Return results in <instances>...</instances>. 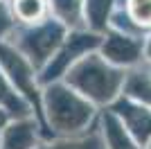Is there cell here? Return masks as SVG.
Returning <instances> with one entry per match:
<instances>
[{
	"label": "cell",
	"instance_id": "cell-1",
	"mask_svg": "<svg viewBox=\"0 0 151 149\" xmlns=\"http://www.w3.org/2000/svg\"><path fill=\"white\" fill-rule=\"evenodd\" d=\"M65 72L68 86L93 104H111L122 90L124 81V72L99 54H86Z\"/></svg>",
	"mask_w": 151,
	"mask_h": 149
},
{
	"label": "cell",
	"instance_id": "cell-2",
	"mask_svg": "<svg viewBox=\"0 0 151 149\" xmlns=\"http://www.w3.org/2000/svg\"><path fill=\"white\" fill-rule=\"evenodd\" d=\"M45 93H47L45 95V111H47V120L54 127V131L65 133V136H75L88 127L95 113L93 102L79 95L75 88L59 86V84L50 86Z\"/></svg>",
	"mask_w": 151,
	"mask_h": 149
},
{
	"label": "cell",
	"instance_id": "cell-3",
	"mask_svg": "<svg viewBox=\"0 0 151 149\" xmlns=\"http://www.w3.org/2000/svg\"><path fill=\"white\" fill-rule=\"evenodd\" d=\"M9 32H12V41L9 43L32 63L34 70L43 68L45 61L57 52V48L65 38V25L59 23V20L34 23V27L9 30Z\"/></svg>",
	"mask_w": 151,
	"mask_h": 149
},
{
	"label": "cell",
	"instance_id": "cell-4",
	"mask_svg": "<svg viewBox=\"0 0 151 149\" xmlns=\"http://www.w3.org/2000/svg\"><path fill=\"white\" fill-rule=\"evenodd\" d=\"M0 68L7 74V79L14 84V88L34 108V115L45 124L43 104H41V93H38V81L34 77V68L12 43H5V41H0Z\"/></svg>",
	"mask_w": 151,
	"mask_h": 149
},
{
	"label": "cell",
	"instance_id": "cell-5",
	"mask_svg": "<svg viewBox=\"0 0 151 149\" xmlns=\"http://www.w3.org/2000/svg\"><path fill=\"white\" fill-rule=\"evenodd\" d=\"M101 38L97 36V32H81L77 30L72 32L68 38H63L61 45H59V52L57 54H52L47 61H45V66L41 70H43V74L38 77V81L41 84H52L54 79H59V77H63L65 74V70H68V66H72V63L79 59L81 54H86V52H90V50L99 48Z\"/></svg>",
	"mask_w": 151,
	"mask_h": 149
},
{
	"label": "cell",
	"instance_id": "cell-6",
	"mask_svg": "<svg viewBox=\"0 0 151 149\" xmlns=\"http://www.w3.org/2000/svg\"><path fill=\"white\" fill-rule=\"evenodd\" d=\"M101 56L113 66H135L142 61V41L133 34L124 32H108L101 41Z\"/></svg>",
	"mask_w": 151,
	"mask_h": 149
},
{
	"label": "cell",
	"instance_id": "cell-7",
	"mask_svg": "<svg viewBox=\"0 0 151 149\" xmlns=\"http://www.w3.org/2000/svg\"><path fill=\"white\" fill-rule=\"evenodd\" d=\"M113 113L124 120L131 138L140 147L151 140V111L149 108H145V106H140V104H133L131 99L124 95V99H120L113 106Z\"/></svg>",
	"mask_w": 151,
	"mask_h": 149
},
{
	"label": "cell",
	"instance_id": "cell-8",
	"mask_svg": "<svg viewBox=\"0 0 151 149\" xmlns=\"http://www.w3.org/2000/svg\"><path fill=\"white\" fill-rule=\"evenodd\" d=\"M36 122L32 118H20L16 122L9 120L2 136H0V149H34L36 147Z\"/></svg>",
	"mask_w": 151,
	"mask_h": 149
},
{
	"label": "cell",
	"instance_id": "cell-9",
	"mask_svg": "<svg viewBox=\"0 0 151 149\" xmlns=\"http://www.w3.org/2000/svg\"><path fill=\"white\" fill-rule=\"evenodd\" d=\"M124 95L129 99H135L140 104L151 106V63H135L129 74H124L122 81Z\"/></svg>",
	"mask_w": 151,
	"mask_h": 149
},
{
	"label": "cell",
	"instance_id": "cell-10",
	"mask_svg": "<svg viewBox=\"0 0 151 149\" xmlns=\"http://www.w3.org/2000/svg\"><path fill=\"white\" fill-rule=\"evenodd\" d=\"M0 108H5L14 120L29 118V104H27V99L14 88V84L7 79L2 68H0Z\"/></svg>",
	"mask_w": 151,
	"mask_h": 149
},
{
	"label": "cell",
	"instance_id": "cell-11",
	"mask_svg": "<svg viewBox=\"0 0 151 149\" xmlns=\"http://www.w3.org/2000/svg\"><path fill=\"white\" fill-rule=\"evenodd\" d=\"M104 138L108 149H140V145L131 138V133L124 131V124L115 118V113L104 115Z\"/></svg>",
	"mask_w": 151,
	"mask_h": 149
},
{
	"label": "cell",
	"instance_id": "cell-12",
	"mask_svg": "<svg viewBox=\"0 0 151 149\" xmlns=\"http://www.w3.org/2000/svg\"><path fill=\"white\" fill-rule=\"evenodd\" d=\"M113 0H86V23L93 32H104L111 18Z\"/></svg>",
	"mask_w": 151,
	"mask_h": 149
},
{
	"label": "cell",
	"instance_id": "cell-13",
	"mask_svg": "<svg viewBox=\"0 0 151 149\" xmlns=\"http://www.w3.org/2000/svg\"><path fill=\"white\" fill-rule=\"evenodd\" d=\"M50 7L57 14L59 23L70 25V27H81V0H50Z\"/></svg>",
	"mask_w": 151,
	"mask_h": 149
},
{
	"label": "cell",
	"instance_id": "cell-14",
	"mask_svg": "<svg viewBox=\"0 0 151 149\" xmlns=\"http://www.w3.org/2000/svg\"><path fill=\"white\" fill-rule=\"evenodd\" d=\"M12 9L14 16L27 25L41 23L45 18V0H14Z\"/></svg>",
	"mask_w": 151,
	"mask_h": 149
},
{
	"label": "cell",
	"instance_id": "cell-15",
	"mask_svg": "<svg viewBox=\"0 0 151 149\" xmlns=\"http://www.w3.org/2000/svg\"><path fill=\"white\" fill-rule=\"evenodd\" d=\"M126 16L135 27L145 32L151 27V0H126Z\"/></svg>",
	"mask_w": 151,
	"mask_h": 149
},
{
	"label": "cell",
	"instance_id": "cell-16",
	"mask_svg": "<svg viewBox=\"0 0 151 149\" xmlns=\"http://www.w3.org/2000/svg\"><path fill=\"white\" fill-rule=\"evenodd\" d=\"M41 149H104V147H101V140L97 136H86L81 140H61L57 145H47Z\"/></svg>",
	"mask_w": 151,
	"mask_h": 149
},
{
	"label": "cell",
	"instance_id": "cell-17",
	"mask_svg": "<svg viewBox=\"0 0 151 149\" xmlns=\"http://www.w3.org/2000/svg\"><path fill=\"white\" fill-rule=\"evenodd\" d=\"M12 25H14V20H12V14H9V9H7V5L0 0V38L5 36L7 32L12 30Z\"/></svg>",
	"mask_w": 151,
	"mask_h": 149
},
{
	"label": "cell",
	"instance_id": "cell-18",
	"mask_svg": "<svg viewBox=\"0 0 151 149\" xmlns=\"http://www.w3.org/2000/svg\"><path fill=\"white\" fill-rule=\"evenodd\" d=\"M9 120H12V115H9L5 108H0V136H2V129L9 124Z\"/></svg>",
	"mask_w": 151,
	"mask_h": 149
},
{
	"label": "cell",
	"instance_id": "cell-19",
	"mask_svg": "<svg viewBox=\"0 0 151 149\" xmlns=\"http://www.w3.org/2000/svg\"><path fill=\"white\" fill-rule=\"evenodd\" d=\"M147 56H149V63H151V41L147 43Z\"/></svg>",
	"mask_w": 151,
	"mask_h": 149
}]
</instances>
